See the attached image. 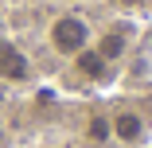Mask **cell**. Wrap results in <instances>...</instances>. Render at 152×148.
Masks as SVG:
<instances>
[{
  "label": "cell",
  "instance_id": "cell-6",
  "mask_svg": "<svg viewBox=\"0 0 152 148\" xmlns=\"http://www.w3.org/2000/svg\"><path fill=\"white\" fill-rule=\"evenodd\" d=\"M82 136H86V144H90V148H105V144L113 140L109 113H90V117H86V129H82Z\"/></svg>",
  "mask_w": 152,
  "mask_h": 148
},
{
  "label": "cell",
  "instance_id": "cell-7",
  "mask_svg": "<svg viewBox=\"0 0 152 148\" xmlns=\"http://www.w3.org/2000/svg\"><path fill=\"white\" fill-rule=\"evenodd\" d=\"M109 4H113V8H140L144 0H109Z\"/></svg>",
  "mask_w": 152,
  "mask_h": 148
},
{
  "label": "cell",
  "instance_id": "cell-1",
  "mask_svg": "<svg viewBox=\"0 0 152 148\" xmlns=\"http://www.w3.org/2000/svg\"><path fill=\"white\" fill-rule=\"evenodd\" d=\"M90 43V23L82 20V16H58V20H51V27H47V47L58 55V58H74L78 51H86Z\"/></svg>",
  "mask_w": 152,
  "mask_h": 148
},
{
  "label": "cell",
  "instance_id": "cell-4",
  "mask_svg": "<svg viewBox=\"0 0 152 148\" xmlns=\"http://www.w3.org/2000/svg\"><path fill=\"white\" fill-rule=\"evenodd\" d=\"M0 78H4V82H27V78H31L27 55L12 39H4V35H0Z\"/></svg>",
  "mask_w": 152,
  "mask_h": 148
},
{
  "label": "cell",
  "instance_id": "cell-5",
  "mask_svg": "<svg viewBox=\"0 0 152 148\" xmlns=\"http://www.w3.org/2000/svg\"><path fill=\"white\" fill-rule=\"evenodd\" d=\"M70 63H74V74H78V78H86V82H102V78H105V70H109V63H105V58H102L94 47L78 51Z\"/></svg>",
  "mask_w": 152,
  "mask_h": 148
},
{
  "label": "cell",
  "instance_id": "cell-3",
  "mask_svg": "<svg viewBox=\"0 0 152 148\" xmlns=\"http://www.w3.org/2000/svg\"><path fill=\"white\" fill-rule=\"evenodd\" d=\"M109 129H113V140H121V144H140L144 133H148L144 117H140L133 105H117V109L109 113Z\"/></svg>",
  "mask_w": 152,
  "mask_h": 148
},
{
  "label": "cell",
  "instance_id": "cell-2",
  "mask_svg": "<svg viewBox=\"0 0 152 148\" xmlns=\"http://www.w3.org/2000/svg\"><path fill=\"white\" fill-rule=\"evenodd\" d=\"M90 47H94L105 63H121V58L129 55V47H133V27H129V23H113V27H105Z\"/></svg>",
  "mask_w": 152,
  "mask_h": 148
}]
</instances>
